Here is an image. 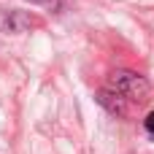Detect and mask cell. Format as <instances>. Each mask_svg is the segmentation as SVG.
<instances>
[{"label":"cell","mask_w":154,"mask_h":154,"mask_svg":"<svg viewBox=\"0 0 154 154\" xmlns=\"http://www.w3.org/2000/svg\"><path fill=\"white\" fill-rule=\"evenodd\" d=\"M108 89L119 92V95L127 97V100L141 103V100L149 97L152 84H149L146 76H141V73H135V70H114V73L108 76Z\"/></svg>","instance_id":"obj_1"},{"label":"cell","mask_w":154,"mask_h":154,"mask_svg":"<svg viewBox=\"0 0 154 154\" xmlns=\"http://www.w3.org/2000/svg\"><path fill=\"white\" fill-rule=\"evenodd\" d=\"M97 103H100L108 114H114V116H127V114H130L127 97H122V95L114 92V89H100V92H97Z\"/></svg>","instance_id":"obj_2"},{"label":"cell","mask_w":154,"mask_h":154,"mask_svg":"<svg viewBox=\"0 0 154 154\" xmlns=\"http://www.w3.org/2000/svg\"><path fill=\"white\" fill-rule=\"evenodd\" d=\"M30 3H38V5H46V8H51V11H57V8L62 5V0H30Z\"/></svg>","instance_id":"obj_3"},{"label":"cell","mask_w":154,"mask_h":154,"mask_svg":"<svg viewBox=\"0 0 154 154\" xmlns=\"http://www.w3.org/2000/svg\"><path fill=\"white\" fill-rule=\"evenodd\" d=\"M143 127H146V133L154 138V111H149V116L143 119Z\"/></svg>","instance_id":"obj_4"}]
</instances>
